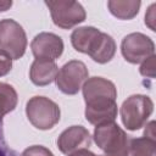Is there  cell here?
Instances as JSON below:
<instances>
[{
  "label": "cell",
  "mask_w": 156,
  "mask_h": 156,
  "mask_svg": "<svg viewBox=\"0 0 156 156\" xmlns=\"http://www.w3.org/2000/svg\"><path fill=\"white\" fill-rule=\"evenodd\" d=\"M85 101V118L90 124L101 126L115 122L117 117V89L102 77H91L82 87Z\"/></svg>",
  "instance_id": "1"
},
{
  "label": "cell",
  "mask_w": 156,
  "mask_h": 156,
  "mask_svg": "<svg viewBox=\"0 0 156 156\" xmlns=\"http://www.w3.org/2000/svg\"><path fill=\"white\" fill-rule=\"evenodd\" d=\"M94 140L104 152L101 156H128L129 154L128 135L115 122L96 126Z\"/></svg>",
  "instance_id": "2"
},
{
  "label": "cell",
  "mask_w": 156,
  "mask_h": 156,
  "mask_svg": "<svg viewBox=\"0 0 156 156\" xmlns=\"http://www.w3.org/2000/svg\"><path fill=\"white\" fill-rule=\"evenodd\" d=\"M26 115L28 121L40 130L55 127L60 121V107L56 102L45 96H33L27 101Z\"/></svg>",
  "instance_id": "3"
},
{
  "label": "cell",
  "mask_w": 156,
  "mask_h": 156,
  "mask_svg": "<svg viewBox=\"0 0 156 156\" xmlns=\"http://www.w3.org/2000/svg\"><path fill=\"white\" fill-rule=\"evenodd\" d=\"M154 111L152 100L141 94L130 95L121 106V118L124 127L129 130L140 129Z\"/></svg>",
  "instance_id": "4"
},
{
  "label": "cell",
  "mask_w": 156,
  "mask_h": 156,
  "mask_svg": "<svg viewBox=\"0 0 156 156\" xmlns=\"http://www.w3.org/2000/svg\"><path fill=\"white\" fill-rule=\"evenodd\" d=\"M27 49V35L23 27L11 18L0 21V52L11 60L21 58Z\"/></svg>",
  "instance_id": "5"
},
{
  "label": "cell",
  "mask_w": 156,
  "mask_h": 156,
  "mask_svg": "<svg viewBox=\"0 0 156 156\" xmlns=\"http://www.w3.org/2000/svg\"><path fill=\"white\" fill-rule=\"evenodd\" d=\"M55 26L62 29H69L85 21L87 13L84 7L77 1L55 0L45 1Z\"/></svg>",
  "instance_id": "6"
},
{
  "label": "cell",
  "mask_w": 156,
  "mask_h": 156,
  "mask_svg": "<svg viewBox=\"0 0 156 156\" xmlns=\"http://www.w3.org/2000/svg\"><path fill=\"white\" fill-rule=\"evenodd\" d=\"M89 77L87 66L78 60H72L65 63L56 76V85L60 91L66 95L77 94Z\"/></svg>",
  "instance_id": "7"
},
{
  "label": "cell",
  "mask_w": 156,
  "mask_h": 156,
  "mask_svg": "<svg viewBox=\"0 0 156 156\" xmlns=\"http://www.w3.org/2000/svg\"><path fill=\"white\" fill-rule=\"evenodd\" d=\"M121 51L124 60L129 63H141L155 55V44L143 33H130L123 38Z\"/></svg>",
  "instance_id": "8"
},
{
  "label": "cell",
  "mask_w": 156,
  "mask_h": 156,
  "mask_svg": "<svg viewBox=\"0 0 156 156\" xmlns=\"http://www.w3.org/2000/svg\"><path fill=\"white\" fill-rule=\"evenodd\" d=\"M30 49L35 60L55 61L63 52V41L54 33L43 32L34 37L30 43Z\"/></svg>",
  "instance_id": "9"
},
{
  "label": "cell",
  "mask_w": 156,
  "mask_h": 156,
  "mask_svg": "<svg viewBox=\"0 0 156 156\" xmlns=\"http://www.w3.org/2000/svg\"><path fill=\"white\" fill-rule=\"evenodd\" d=\"M90 144L91 136L89 130L82 126H72L65 129L57 139V146L65 155H71L82 149H88Z\"/></svg>",
  "instance_id": "10"
},
{
  "label": "cell",
  "mask_w": 156,
  "mask_h": 156,
  "mask_svg": "<svg viewBox=\"0 0 156 156\" xmlns=\"http://www.w3.org/2000/svg\"><path fill=\"white\" fill-rule=\"evenodd\" d=\"M87 54L98 63L110 62L116 54V43L107 33L99 32V34L90 41Z\"/></svg>",
  "instance_id": "11"
},
{
  "label": "cell",
  "mask_w": 156,
  "mask_h": 156,
  "mask_svg": "<svg viewBox=\"0 0 156 156\" xmlns=\"http://www.w3.org/2000/svg\"><path fill=\"white\" fill-rule=\"evenodd\" d=\"M57 72L58 68L55 61L34 60L29 69V78L33 84L38 87H44L56 79Z\"/></svg>",
  "instance_id": "12"
},
{
  "label": "cell",
  "mask_w": 156,
  "mask_h": 156,
  "mask_svg": "<svg viewBox=\"0 0 156 156\" xmlns=\"http://www.w3.org/2000/svg\"><path fill=\"white\" fill-rule=\"evenodd\" d=\"M141 2L139 0H110L107 1V7L110 12L119 20H132L134 18L140 9Z\"/></svg>",
  "instance_id": "13"
},
{
  "label": "cell",
  "mask_w": 156,
  "mask_h": 156,
  "mask_svg": "<svg viewBox=\"0 0 156 156\" xmlns=\"http://www.w3.org/2000/svg\"><path fill=\"white\" fill-rule=\"evenodd\" d=\"M99 29L95 27H79L74 29L71 34V43L73 48L83 54H87V50L89 48L90 41L99 34Z\"/></svg>",
  "instance_id": "14"
},
{
  "label": "cell",
  "mask_w": 156,
  "mask_h": 156,
  "mask_svg": "<svg viewBox=\"0 0 156 156\" xmlns=\"http://www.w3.org/2000/svg\"><path fill=\"white\" fill-rule=\"evenodd\" d=\"M17 105V93L15 88L7 83L0 82V119L13 111Z\"/></svg>",
  "instance_id": "15"
},
{
  "label": "cell",
  "mask_w": 156,
  "mask_h": 156,
  "mask_svg": "<svg viewBox=\"0 0 156 156\" xmlns=\"http://www.w3.org/2000/svg\"><path fill=\"white\" fill-rule=\"evenodd\" d=\"M130 156H156V141L152 138H134L129 141Z\"/></svg>",
  "instance_id": "16"
},
{
  "label": "cell",
  "mask_w": 156,
  "mask_h": 156,
  "mask_svg": "<svg viewBox=\"0 0 156 156\" xmlns=\"http://www.w3.org/2000/svg\"><path fill=\"white\" fill-rule=\"evenodd\" d=\"M155 55L146 58L144 62H141L140 66V73L144 77L147 78H155Z\"/></svg>",
  "instance_id": "17"
},
{
  "label": "cell",
  "mask_w": 156,
  "mask_h": 156,
  "mask_svg": "<svg viewBox=\"0 0 156 156\" xmlns=\"http://www.w3.org/2000/svg\"><path fill=\"white\" fill-rule=\"evenodd\" d=\"M22 156H54V154L49 149H46L45 146L33 145V146L27 147L22 152Z\"/></svg>",
  "instance_id": "18"
},
{
  "label": "cell",
  "mask_w": 156,
  "mask_h": 156,
  "mask_svg": "<svg viewBox=\"0 0 156 156\" xmlns=\"http://www.w3.org/2000/svg\"><path fill=\"white\" fill-rule=\"evenodd\" d=\"M12 68V60L0 52V77L7 74Z\"/></svg>",
  "instance_id": "19"
},
{
  "label": "cell",
  "mask_w": 156,
  "mask_h": 156,
  "mask_svg": "<svg viewBox=\"0 0 156 156\" xmlns=\"http://www.w3.org/2000/svg\"><path fill=\"white\" fill-rule=\"evenodd\" d=\"M155 7H156V5L152 4L149 7L147 13L145 15V23H146V26L150 27L151 30H155V24H154V22H155V15H154L155 13Z\"/></svg>",
  "instance_id": "20"
},
{
  "label": "cell",
  "mask_w": 156,
  "mask_h": 156,
  "mask_svg": "<svg viewBox=\"0 0 156 156\" xmlns=\"http://www.w3.org/2000/svg\"><path fill=\"white\" fill-rule=\"evenodd\" d=\"M144 136L155 139V122H154V121H151V122L146 126L145 132H144Z\"/></svg>",
  "instance_id": "21"
},
{
  "label": "cell",
  "mask_w": 156,
  "mask_h": 156,
  "mask_svg": "<svg viewBox=\"0 0 156 156\" xmlns=\"http://www.w3.org/2000/svg\"><path fill=\"white\" fill-rule=\"evenodd\" d=\"M68 156H98V155H95L94 152L89 151L88 149H82V150H78V151L68 155Z\"/></svg>",
  "instance_id": "22"
},
{
  "label": "cell",
  "mask_w": 156,
  "mask_h": 156,
  "mask_svg": "<svg viewBox=\"0 0 156 156\" xmlns=\"http://www.w3.org/2000/svg\"><path fill=\"white\" fill-rule=\"evenodd\" d=\"M12 6V1L10 0H0V12H4V11H7L10 7Z\"/></svg>",
  "instance_id": "23"
}]
</instances>
